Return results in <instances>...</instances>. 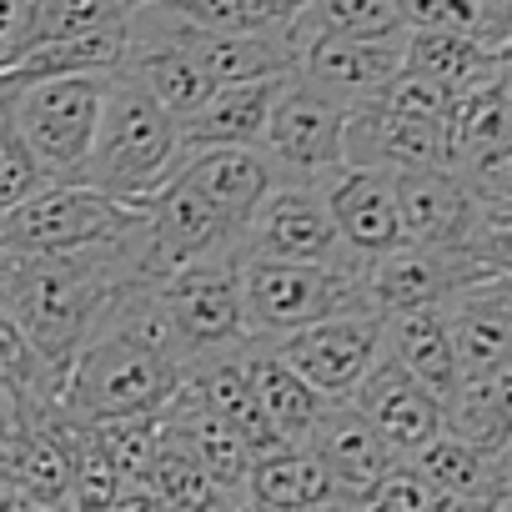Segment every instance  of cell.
I'll return each mask as SVG.
<instances>
[{"instance_id":"18","label":"cell","mask_w":512,"mask_h":512,"mask_svg":"<svg viewBox=\"0 0 512 512\" xmlns=\"http://www.w3.org/2000/svg\"><path fill=\"white\" fill-rule=\"evenodd\" d=\"M442 312H447V332H452L462 377H482V372L512 362V282L507 277H482V282L462 287L457 297L442 302Z\"/></svg>"},{"instance_id":"24","label":"cell","mask_w":512,"mask_h":512,"mask_svg":"<svg viewBox=\"0 0 512 512\" xmlns=\"http://www.w3.org/2000/svg\"><path fill=\"white\" fill-rule=\"evenodd\" d=\"M241 362H246L251 392H256V402H262L272 432H277L282 442H307V432H312V422L322 417L327 397H322L292 362H282L267 337H246Z\"/></svg>"},{"instance_id":"10","label":"cell","mask_w":512,"mask_h":512,"mask_svg":"<svg viewBox=\"0 0 512 512\" xmlns=\"http://www.w3.org/2000/svg\"><path fill=\"white\" fill-rule=\"evenodd\" d=\"M267 342L327 402H347L387 352L382 347V312H372V307L342 312V317H327V322H312V327H297V332H282V337H267Z\"/></svg>"},{"instance_id":"7","label":"cell","mask_w":512,"mask_h":512,"mask_svg":"<svg viewBox=\"0 0 512 512\" xmlns=\"http://www.w3.org/2000/svg\"><path fill=\"white\" fill-rule=\"evenodd\" d=\"M246 256H277V262H357L342 246L322 181H292L277 176L272 191L256 201V211L241 226Z\"/></svg>"},{"instance_id":"13","label":"cell","mask_w":512,"mask_h":512,"mask_svg":"<svg viewBox=\"0 0 512 512\" xmlns=\"http://www.w3.org/2000/svg\"><path fill=\"white\" fill-rule=\"evenodd\" d=\"M342 166H367V171H387V176L452 166L447 126L402 116L382 101H357L347 111V131H342Z\"/></svg>"},{"instance_id":"19","label":"cell","mask_w":512,"mask_h":512,"mask_svg":"<svg viewBox=\"0 0 512 512\" xmlns=\"http://www.w3.org/2000/svg\"><path fill=\"white\" fill-rule=\"evenodd\" d=\"M246 507L251 512H352L332 472L302 442H282L262 457H251Z\"/></svg>"},{"instance_id":"5","label":"cell","mask_w":512,"mask_h":512,"mask_svg":"<svg viewBox=\"0 0 512 512\" xmlns=\"http://www.w3.org/2000/svg\"><path fill=\"white\" fill-rule=\"evenodd\" d=\"M146 226V206L116 201L86 181H51L31 201L0 216V246L36 256H81L126 241Z\"/></svg>"},{"instance_id":"23","label":"cell","mask_w":512,"mask_h":512,"mask_svg":"<svg viewBox=\"0 0 512 512\" xmlns=\"http://www.w3.org/2000/svg\"><path fill=\"white\" fill-rule=\"evenodd\" d=\"M382 347L387 357L422 382L437 402H447L462 382L457 372V352H452V332H447V312L442 307H407V312H382Z\"/></svg>"},{"instance_id":"36","label":"cell","mask_w":512,"mask_h":512,"mask_svg":"<svg viewBox=\"0 0 512 512\" xmlns=\"http://www.w3.org/2000/svg\"><path fill=\"white\" fill-rule=\"evenodd\" d=\"M372 101H382V106H392V111H402V116H417V121H452V111H457V96L447 91V86H437L432 76H422V71H412V66H402Z\"/></svg>"},{"instance_id":"2","label":"cell","mask_w":512,"mask_h":512,"mask_svg":"<svg viewBox=\"0 0 512 512\" xmlns=\"http://www.w3.org/2000/svg\"><path fill=\"white\" fill-rule=\"evenodd\" d=\"M186 382V362L116 322H96V332L81 342V352L66 367L61 402L81 422L101 417H146L161 412Z\"/></svg>"},{"instance_id":"37","label":"cell","mask_w":512,"mask_h":512,"mask_svg":"<svg viewBox=\"0 0 512 512\" xmlns=\"http://www.w3.org/2000/svg\"><path fill=\"white\" fill-rule=\"evenodd\" d=\"M472 251L487 262L492 277H507V282H512V201L482 196V216H477V231H472Z\"/></svg>"},{"instance_id":"1","label":"cell","mask_w":512,"mask_h":512,"mask_svg":"<svg viewBox=\"0 0 512 512\" xmlns=\"http://www.w3.org/2000/svg\"><path fill=\"white\" fill-rule=\"evenodd\" d=\"M181 161H186L181 121L141 81H131L126 71H111L81 181L116 196V201L146 206L181 171Z\"/></svg>"},{"instance_id":"41","label":"cell","mask_w":512,"mask_h":512,"mask_svg":"<svg viewBox=\"0 0 512 512\" xmlns=\"http://www.w3.org/2000/svg\"><path fill=\"white\" fill-rule=\"evenodd\" d=\"M11 437H16V417L0 422V492H6V467H11Z\"/></svg>"},{"instance_id":"43","label":"cell","mask_w":512,"mask_h":512,"mask_svg":"<svg viewBox=\"0 0 512 512\" xmlns=\"http://www.w3.org/2000/svg\"><path fill=\"white\" fill-rule=\"evenodd\" d=\"M0 512H11V502H6V492H0Z\"/></svg>"},{"instance_id":"11","label":"cell","mask_w":512,"mask_h":512,"mask_svg":"<svg viewBox=\"0 0 512 512\" xmlns=\"http://www.w3.org/2000/svg\"><path fill=\"white\" fill-rule=\"evenodd\" d=\"M492 277L472 246H417L402 241L372 262H362V287L377 312H407V307H442L462 287Z\"/></svg>"},{"instance_id":"33","label":"cell","mask_w":512,"mask_h":512,"mask_svg":"<svg viewBox=\"0 0 512 512\" xmlns=\"http://www.w3.org/2000/svg\"><path fill=\"white\" fill-rule=\"evenodd\" d=\"M352 512H462L432 477H422L412 462H392L357 502H352Z\"/></svg>"},{"instance_id":"20","label":"cell","mask_w":512,"mask_h":512,"mask_svg":"<svg viewBox=\"0 0 512 512\" xmlns=\"http://www.w3.org/2000/svg\"><path fill=\"white\" fill-rule=\"evenodd\" d=\"M156 422H161V442H171L176 452H186V457H191L201 472H211L221 487L246 492L251 447H246L241 432H236L221 412H211L186 382H181V392L156 412Z\"/></svg>"},{"instance_id":"27","label":"cell","mask_w":512,"mask_h":512,"mask_svg":"<svg viewBox=\"0 0 512 512\" xmlns=\"http://www.w3.org/2000/svg\"><path fill=\"white\" fill-rule=\"evenodd\" d=\"M136 6L141 0H31L26 6V56H21V66L31 56L126 31Z\"/></svg>"},{"instance_id":"16","label":"cell","mask_w":512,"mask_h":512,"mask_svg":"<svg viewBox=\"0 0 512 512\" xmlns=\"http://www.w3.org/2000/svg\"><path fill=\"white\" fill-rule=\"evenodd\" d=\"M347 402L377 427V437H382L397 457H412V452L427 447L437 432H447L442 402H437L422 382H412L387 352H382V362L362 377V387H357Z\"/></svg>"},{"instance_id":"21","label":"cell","mask_w":512,"mask_h":512,"mask_svg":"<svg viewBox=\"0 0 512 512\" xmlns=\"http://www.w3.org/2000/svg\"><path fill=\"white\" fill-rule=\"evenodd\" d=\"M302 447L332 472V482L342 487L347 502H357V497L397 462V452L377 437V427H372L352 402H327Z\"/></svg>"},{"instance_id":"30","label":"cell","mask_w":512,"mask_h":512,"mask_svg":"<svg viewBox=\"0 0 512 512\" xmlns=\"http://www.w3.org/2000/svg\"><path fill=\"white\" fill-rule=\"evenodd\" d=\"M402 66L432 76L437 86H447L452 96H467L472 86H482L487 76H497L492 51L467 36V31H407V51Z\"/></svg>"},{"instance_id":"31","label":"cell","mask_w":512,"mask_h":512,"mask_svg":"<svg viewBox=\"0 0 512 512\" xmlns=\"http://www.w3.org/2000/svg\"><path fill=\"white\" fill-rule=\"evenodd\" d=\"M0 377H6L11 392H16V417L21 412L56 407L61 402V387H66V377L26 342V332L11 322L6 307H0Z\"/></svg>"},{"instance_id":"15","label":"cell","mask_w":512,"mask_h":512,"mask_svg":"<svg viewBox=\"0 0 512 512\" xmlns=\"http://www.w3.org/2000/svg\"><path fill=\"white\" fill-rule=\"evenodd\" d=\"M322 196L332 211V226L342 236V246L357 262L402 246V211H397V186L387 171H367V166H337L332 176H322Z\"/></svg>"},{"instance_id":"29","label":"cell","mask_w":512,"mask_h":512,"mask_svg":"<svg viewBox=\"0 0 512 512\" xmlns=\"http://www.w3.org/2000/svg\"><path fill=\"white\" fill-rule=\"evenodd\" d=\"M141 487L156 497L161 512H251L246 507V492H231L221 487L211 472H201L186 452H176L171 442L156 447Z\"/></svg>"},{"instance_id":"38","label":"cell","mask_w":512,"mask_h":512,"mask_svg":"<svg viewBox=\"0 0 512 512\" xmlns=\"http://www.w3.org/2000/svg\"><path fill=\"white\" fill-rule=\"evenodd\" d=\"M302 6H307V0H251V11L262 16L272 31H287V21H292Z\"/></svg>"},{"instance_id":"17","label":"cell","mask_w":512,"mask_h":512,"mask_svg":"<svg viewBox=\"0 0 512 512\" xmlns=\"http://www.w3.org/2000/svg\"><path fill=\"white\" fill-rule=\"evenodd\" d=\"M447 146H452V171H462L472 186H482L512 156V76L507 71L457 96V111L447 121Z\"/></svg>"},{"instance_id":"3","label":"cell","mask_w":512,"mask_h":512,"mask_svg":"<svg viewBox=\"0 0 512 512\" xmlns=\"http://www.w3.org/2000/svg\"><path fill=\"white\" fill-rule=\"evenodd\" d=\"M111 71H6V111L51 181H81Z\"/></svg>"},{"instance_id":"32","label":"cell","mask_w":512,"mask_h":512,"mask_svg":"<svg viewBox=\"0 0 512 512\" xmlns=\"http://www.w3.org/2000/svg\"><path fill=\"white\" fill-rule=\"evenodd\" d=\"M287 31H327V36H402V0H307L287 21Z\"/></svg>"},{"instance_id":"25","label":"cell","mask_w":512,"mask_h":512,"mask_svg":"<svg viewBox=\"0 0 512 512\" xmlns=\"http://www.w3.org/2000/svg\"><path fill=\"white\" fill-rule=\"evenodd\" d=\"M181 176L206 201H216L236 226H246L256 201H262L272 191V181H277V171H272L262 146H201V151H186Z\"/></svg>"},{"instance_id":"14","label":"cell","mask_w":512,"mask_h":512,"mask_svg":"<svg viewBox=\"0 0 512 512\" xmlns=\"http://www.w3.org/2000/svg\"><path fill=\"white\" fill-rule=\"evenodd\" d=\"M397 186V211H402V236L417 246H472L477 216H482V191L452 171H402L392 176Z\"/></svg>"},{"instance_id":"6","label":"cell","mask_w":512,"mask_h":512,"mask_svg":"<svg viewBox=\"0 0 512 512\" xmlns=\"http://www.w3.org/2000/svg\"><path fill=\"white\" fill-rule=\"evenodd\" d=\"M241 262L246 256H206V262L156 277V297H161L166 322L186 352V372L201 357L236 352L251 337L246 297H241Z\"/></svg>"},{"instance_id":"9","label":"cell","mask_w":512,"mask_h":512,"mask_svg":"<svg viewBox=\"0 0 512 512\" xmlns=\"http://www.w3.org/2000/svg\"><path fill=\"white\" fill-rule=\"evenodd\" d=\"M206 256H246L241 226L176 171L146 201V277L156 282L176 267L206 262Z\"/></svg>"},{"instance_id":"12","label":"cell","mask_w":512,"mask_h":512,"mask_svg":"<svg viewBox=\"0 0 512 512\" xmlns=\"http://www.w3.org/2000/svg\"><path fill=\"white\" fill-rule=\"evenodd\" d=\"M287 51H292V76L312 81L317 91L357 106L372 101L397 71H402V51H407V31L402 36H327V31H287Z\"/></svg>"},{"instance_id":"28","label":"cell","mask_w":512,"mask_h":512,"mask_svg":"<svg viewBox=\"0 0 512 512\" xmlns=\"http://www.w3.org/2000/svg\"><path fill=\"white\" fill-rule=\"evenodd\" d=\"M442 412H447V432L502 452L512 442V362L482 377H462L457 392L442 402Z\"/></svg>"},{"instance_id":"4","label":"cell","mask_w":512,"mask_h":512,"mask_svg":"<svg viewBox=\"0 0 512 512\" xmlns=\"http://www.w3.org/2000/svg\"><path fill=\"white\" fill-rule=\"evenodd\" d=\"M241 297H246L251 337H282V332L372 307L367 287H362V262H277V256H246Z\"/></svg>"},{"instance_id":"35","label":"cell","mask_w":512,"mask_h":512,"mask_svg":"<svg viewBox=\"0 0 512 512\" xmlns=\"http://www.w3.org/2000/svg\"><path fill=\"white\" fill-rule=\"evenodd\" d=\"M41 186H51V176L41 171V161L21 141V131L6 111V76H0V216L16 211L21 201H31Z\"/></svg>"},{"instance_id":"44","label":"cell","mask_w":512,"mask_h":512,"mask_svg":"<svg viewBox=\"0 0 512 512\" xmlns=\"http://www.w3.org/2000/svg\"><path fill=\"white\" fill-rule=\"evenodd\" d=\"M502 452H507V467H512V442H507V447H502Z\"/></svg>"},{"instance_id":"34","label":"cell","mask_w":512,"mask_h":512,"mask_svg":"<svg viewBox=\"0 0 512 512\" xmlns=\"http://www.w3.org/2000/svg\"><path fill=\"white\" fill-rule=\"evenodd\" d=\"M91 437L111 457L121 482H141L156 447H161V422H156V412H146V417H101V422H91Z\"/></svg>"},{"instance_id":"40","label":"cell","mask_w":512,"mask_h":512,"mask_svg":"<svg viewBox=\"0 0 512 512\" xmlns=\"http://www.w3.org/2000/svg\"><path fill=\"white\" fill-rule=\"evenodd\" d=\"M462 512H512V477H507L497 492H487V497H477L472 507H462Z\"/></svg>"},{"instance_id":"42","label":"cell","mask_w":512,"mask_h":512,"mask_svg":"<svg viewBox=\"0 0 512 512\" xmlns=\"http://www.w3.org/2000/svg\"><path fill=\"white\" fill-rule=\"evenodd\" d=\"M16 417V392H11V382L0 377V422H11Z\"/></svg>"},{"instance_id":"39","label":"cell","mask_w":512,"mask_h":512,"mask_svg":"<svg viewBox=\"0 0 512 512\" xmlns=\"http://www.w3.org/2000/svg\"><path fill=\"white\" fill-rule=\"evenodd\" d=\"M477 191H482V196H497V201H512V156H507V161H502Z\"/></svg>"},{"instance_id":"22","label":"cell","mask_w":512,"mask_h":512,"mask_svg":"<svg viewBox=\"0 0 512 512\" xmlns=\"http://www.w3.org/2000/svg\"><path fill=\"white\" fill-rule=\"evenodd\" d=\"M282 86H287V76L211 86L201 96V106L181 116L186 151H201V146H262V131L272 121V106H277Z\"/></svg>"},{"instance_id":"26","label":"cell","mask_w":512,"mask_h":512,"mask_svg":"<svg viewBox=\"0 0 512 512\" xmlns=\"http://www.w3.org/2000/svg\"><path fill=\"white\" fill-rule=\"evenodd\" d=\"M402 462H412L422 477H432L457 507H472L477 497L497 492V487L512 477L507 452L477 447V442H467V437H457V432H437L427 447H417V452L402 457Z\"/></svg>"},{"instance_id":"8","label":"cell","mask_w":512,"mask_h":512,"mask_svg":"<svg viewBox=\"0 0 512 512\" xmlns=\"http://www.w3.org/2000/svg\"><path fill=\"white\" fill-rule=\"evenodd\" d=\"M347 101L317 91L302 76H287L272 121L262 131V151L277 176L292 181H322L342 166V131H347Z\"/></svg>"}]
</instances>
